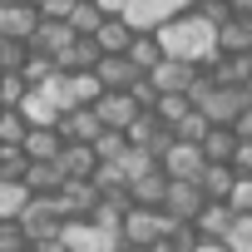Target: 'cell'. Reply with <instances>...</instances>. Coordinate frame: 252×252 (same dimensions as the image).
<instances>
[{"instance_id": "6da1fadb", "label": "cell", "mask_w": 252, "mask_h": 252, "mask_svg": "<svg viewBox=\"0 0 252 252\" xmlns=\"http://www.w3.org/2000/svg\"><path fill=\"white\" fill-rule=\"evenodd\" d=\"M213 35H218V30H213L203 15H193V10H183V15H173V20H163V25L154 30L163 60H183V64H203V60L213 55Z\"/></svg>"}, {"instance_id": "7a4b0ae2", "label": "cell", "mask_w": 252, "mask_h": 252, "mask_svg": "<svg viewBox=\"0 0 252 252\" xmlns=\"http://www.w3.org/2000/svg\"><path fill=\"white\" fill-rule=\"evenodd\" d=\"M178 227H183V222H173L163 208H129L124 222H119V237H124L129 252H149V247H158V242H173Z\"/></svg>"}, {"instance_id": "3957f363", "label": "cell", "mask_w": 252, "mask_h": 252, "mask_svg": "<svg viewBox=\"0 0 252 252\" xmlns=\"http://www.w3.org/2000/svg\"><path fill=\"white\" fill-rule=\"evenodd\" d=\"M15 227L25 232V242H30V247H40V242H55L64 222H60V213H55V203H50V198H30V203H25V213L15 218Z\"/></svg>"}, {"instance_id": "277c9868", "label": "cell", "mask_w": 252, "mask_h": 252, "mask_svg": "<svg viewBox=\"0 0 252 252\" xmlns=\"http://www.w3.org/2000/svg\"><path fill=\"white\" fill-rule=\"evenodd\" d=\"M60 222H89L94 208H99V188L94 183H60V193L50 198Z\"/></svg>"}, {"instance_id": "5b68a950", "label": "cell", "mask_w": 252, "mask_h": 252, "mask_svg": "<svg viewBox=\"0 0 252 252\" xmlns=\"http://www.w3.org/2000/svg\"><path fill=\"white\" fill-rule=\"evenodd\" d=\"M213 55H227V60H252V20L242 15H227L213 35Z\"/></svg>"}, {"instance_id": "8992f818", "label": "cell", "mask_w": 252, "mask_h": 252, "mask_svg": "<svg viewBox=\"0 0 252 252\" xmlns=\"http://www.w3.org/2000/svg\"><path fill=\"white\" fill-rule=\"evenodd\" d=\"M94 119H99V129H104V134H129V124L139 119V104H134L129 94H99Z\"/></svg>"}, {"instance_id": "52a82bcc", "label": "cell", "mask_w": 252, "mask_h": 252, "mask_svg": "<svg viewBox=\"0 0 252 252\" xmlns=\"http://www.w3.org/2000/svg\"><path fill=\"white\" fill-rule=\"evenodd\" d=\"M218 89H247L252 84V60H227V55H208L203 64H198Z\"/></svg>"}, {"instance_id": "ba28073f", "label": "cell", "mask_w": 252, "mask_h": 252, "mask_svg": "<svg viewBox=\"0 0 252 252\" xmlns=\"http://www.w3.org/2000/svg\"><path fill=\"white\" fill-rule=\"evenodd\" d=\"M40 30V15L35 5L25 0V5H0V40H10V45H30Z\"/></svg>"}, {"instance_id": "9c48e42d", "label": "cell", "mask_w": 252, "mask_h": 252, "mask_svg": "<svg viewBox=\"0 0 252 252\" xmlns=\"http://www.w3.org/2000/svg\"><path fill=\"white\" fill-rule=\"evenodd\" d=\"M94 79H99V89L104 94H129L134 89V79H144L124 55H99V64H94Z\"/></svg>"}, {"instance_id": "30bf717a", "label": "cell", "mask_w": 252, "mask_h": 252, "mask_svg": "<svg viewBox=\"0 0 252 252\" xmlns=\"http://www.w3.org/2000/svg\"><path fill=\"white\" fill-rule=\"evenodd\" d=\"M55 168H60V178H64V183H89V178L99 173V158H94V149H89V144H64V149H60V158H55Z\"/></svg>"}, {"instance_id": "8fae6325", "label": "cell", "mask_w": 252, "mask_h": 252, "mask_svg": "<svg viewBox=\"0 0 252 252\" xmlns=\"http://www.w3.org/2000/svg\"><path fill=\"white\" fill-rule=\"evenodd\" d=\"M158 94H188L193 79H198V64H183V60H158L154 74H144Z\"/></svg>"}, {"instance_id": "7c38bea8", "label": "cell", "mask_w": 252, "mask_h": 252, "mask_svg": "<svg viewBox=\"0 0 252 252\" xmlns=\"http://www.w3.org/2000/svg\"><path fill=\"white\" fill-rule=\"evenodd\" d=\"M203 193H198V183H168V193H163V213L173 218V222H193L198 213H203Z\"/></svg>"}, {"instance_id": "4fadbf2b", "label": "cell", "mask_w": 252, "mask_h": 252, "mask_svg": "<svg viewBox=\"0 0 252 252\" xmlns=\"http://www.w3.org/2000/svg\"><path fill=\"white\" fill-rule=\"evenodd\" d=\"M55 134H60V144H94V139H99L104 129H99L94 109H69V114H60Z\"/></svg>"}, {"instance_id": "5bb4252c", "label": "cell", "mask_w": 252, "mask_h": 252, "mask_svg": "<svg viewBox=\"0 0 252 252\" xmlns=\"http://www.w3.org/2000/svg\"><path fill=\"white\" fill-rule=\"evenodd\" d=\"M134 35H139V30L124 20V15H104V25L94 30V50H99V55H129Z\"/></svg>"}, {"instance_id": "9a60e30c", "label": "cell", "mask_w": 252, "mask_h": 252, "mask_svg": "<svg viewBox=\"0 0 252 252\" xmlns=\"http://www.w3.org/2000/svg\"><path fill=\"white\" fill-rule=\"evenodd\" d=\"M94 64H99L94 40H69V45L55 55V69H60V74H94Z\"/></svg>"}, {"instance_id": "2e32d148", "label": "cell", "mask_w": 252, "mask_h": 252, "mask_svg": "<svg viewBox=\"0 0 252 252\" xmlns=\"http://www.w3.org/2000/svg\"><path fill=\"white\" fill-rule=\"evenodd\" d=\"M188 227L198 232V242H222L227 227H232V213H227V203H203V213H198Z\"/></svg>"}, {"instance_id": "e0dca14e", "label": "cell", "mask_w": 252, "mask_h": 252, "mask_svg": "<svg viewBox=\"0 0 252 252\" xmlns=\"http://www.w3.org/2000/svg\"><path fill=\"white\" fill-rule=\"evenodd\" d=\"M163 193H168L163 168H149L144 178H134V183H129V208H163Z\"/></svg>"}, {"instance_id": "ac0fdd59", "label": "cell", "mask_w": 252, "mask_h": 252, "mask_svg": "<svg viewBox=\"0 0 252 252\" xmlns=\"http://www.w3.org/2000/svg\"><path fill=\"white\" fill-rule=\"evenodd\" d=\"M60 134L55 129H30L25 139H20V154H25V163H55L60 158Z\"/></svg>"}, {"instance_id": "d6986e66", "label": "cell", "mask_w": 252, "mask_h": 252, "mask_svg": "<svg viewBox=\"0 0 252 252\" xmlns=\"http://www.w3.org/2000/svg\"><path fill=\"white\" fill-rule=\"evenodd\" d=\"M60 168L55 163H25V173H20V188L30 193V198H55L60 193Z\"/></svg>"}, {"instance_id": "ffe728a7", "label": "cell", "mask_w": 252, "mask_h": 252, "mask_svg": "<svg viewBox=\"0 0 252 252\" xmlns=\"http://www.w3.org/2000/svg\"><path fill=\"white\" fill-rule=\"evenodd\" d=\"M232 183H237V173H232L227 163H208V168L198 173V193H203L208 203H227Z\"/></svg>"}, {"instance_id": "44dd1931", "label": "cell", "mask_w": 252, "mask_h": 252, "mask_svg": "<svg viewBox=\"0 0 252 252\" xmlns=\"http://www.w3.org/2000/svg\"><path fill=\"white\" fill-rule=\"evenodd\" d=\"M124 60H129L139 74H154L158 69V60H163V50H158V40H154V30H139L134 35V45H129V55H124Z\"/></svg>"}, {"instance_id": "7402d4cb", "label": "cell", "mask_w": 252, "mask_h": 252, "mask_svg": "<svg viewBox=\"0 0 252 252\" xmlns=\"http://www.w3.org/2000/svg\"><path fill=\"white\" fill-rule=\"evenodd\" d=\"M69 40H74V35H69V25H64V20H40V30H35L30 50H35V55H50V60H55V55H60V50L69 45Z\"/></svg>"}, {"instance_id": "603a6c76", "label": "cell", "mask_w": 252, "mask_h": 252, "mask_svg": "<svg viewBox=\"0 0 252 252\" xmlns=\"http://www.w3.org/2000/svg\"><path fill=\"white\" fill-rule=\"evenodd\" d=\"M64 25H69V35H74V40H94V30L104 25V15H99L94 0H74V10L64 15Z\"/></svg>"}, {"instance_id": "cb8c5ba5", "label": "cell", "mask_w": 252, "mask_h": 252, "mask_svg": "<svg viewBox=\"0 0 252 252\" xmlns=\"http://www.w3.org/2000/svg\"><path fill=\"white\" fill-rule=\"evenodd\" d=\"M232 149H237L232 129H208V134L198 139V154H203V163H227V158H232Z\"/></svg>"}, {"instance_id": "d4e9b609", "label": "cell", "mask_w": 252, "mask_h": 252, "mask_svg": "<svg viewBox=\"0 0 252 252\" xmlns=\"http://www.w3.org/2000/svg\"><path fill=\"white\" fill-rule=\"evenodd\" d=\"M193 114V104H188V94H158V104H154V119L163 124V129H178V124Z\"/></svg>"}, {"instance_id": "484cf974", "label": "cell", "mask_w": 252, "mask_h": 252, "mask_svg": "<svg viewBox=\"0 0 252 252\" xmlns=\"http://www.w3.org/2000/svg\"><path fill=\"white\" fill-rule=\"evenodd\" d=\"M64 89H69V104H74V109H94L99 94H104L94 74H64Z\"/></svg>"}, {"instance_id": "4316f807", "label": "cell", "mask_w": 252, "mask_h": 252, "mask_svg": "<svg viewBox=\"0 0 252 252\" xmlns=\"http://www.w3.org/2000/svg\"><path fill=\"white\" fill-rule=\"evenodd\" d=\"M55 74H60V69H55V60H50V55H35V50H30V55H25V64H20V79H25L30 89L50 84Z\"/></svg>"}, {"instance_id": "83f0119b", "label": "cell", "mask_w": 252, "mask_h": 252, "mask_svg": "<svg viewBox=\"0 0 252 252\" xmlns=\"http://www.w3.org/2000/svg\"><path fill=\"white\" fill-rule=\"evenodd\" d=\"M25 134H30V124L20 119V109H0V144H5V149H20Z\"/></svg>"}, {"instance_id": "f1b7e54d", "label": "cell", "mask_w": 252, "mask_h": 252, "mask_svg": "<svg viewBox=\"0 0 252 252\" xmlns=\"http://www.w3.org/2000/svg\"><path fill=\"white\" fill-rule=\"evenodd\" d=\"M89 149H94V158H99V168H104V163H119V158H124L129 139H124V134H99V139H94Z\"/></svg>"}, {"instance_id": "f546056e", "label": "cell", "mask_w": 252, "mask_h": 252, "mask_svg": "<svg viewBox=\"0 0 252 252\" xmlns=\"http://www.w3.org/2000/svg\"><path fill=\"white\" fill-rule=\"evenodd\" d=\"M227 213H232V218H252V178H237V183H232Z\"/></svg>"}, {"instance_id": "4dcf8cb0", "label": "cell", "mask_w": 252, "mask_h": 252, "mask_svg": "<svg viewBox=\"0 0 252 252\" xmlns=\"http://www.w3.org/2000/svg\"><path fill=\"white\" fill-rule=\"evenodd\" d=\"M222 247H227V252H252V218H232Z\"/></svg>"}, {"instance_id": "1f68e13d", "label": "cell", "mask_w": 252, "mask_h": 252, "mask_svg": "<svg viewBox=\"0 0 252 252\" xmlns=\"http://www.w3.org/2000/svg\"><path fill=\"white\" fill-rule=\"evenodd\" d=\"M25 94H30V84L20 74H0V109H20Z\"/></svg>"}, {"instance_id": "d6a6232c", "label": "cell", "mask_w": 252, "mask_h": 252, "mask_svg": "<svg viewBox=\"0 0 252 252\" xmlns=\"http://www.w3.org/2000/svg\"><path fill=\"white\" fill-rule=\"evenodd\" d=\"M30 45H10V40H0V74H20Z\"/></svg>"}, {"instance_id": "836d02e7", "label": "cell", "mask_w": 252, "mask_h": 252, "mask_svg": "<svg viewBox=\"0 0 252 252\" xmlns=\"http://www.w3.org/2000/svg\"><path fill=\"white\" fill-rule=\"evenodd\" d=\"M30 5H35L40 20H64V15L74 10V0H30Z\"/></svg>"}, {"instance_id": "e575fe53", "label": "cell", "mask_w": 252, "mask_h": 252, "mask_svg": "<svg viewBox=\"0 0 252 252\" xmlns=\"http://www.w3.org/2000/svg\"><path fill=\"white\" fill-rule=\"evenodd\" d=\"M227 168H232L237 178H252V144H237L232 158H227Z\"/></svg>"}, {"instance_id": "d590c367", "label": "cell", "mask_w": 252, "mask_h": 252, "mask_svg": "<svg viewBox=\"0 0 252 252\" xmlns=\"http://www.w3.org/2000/svg\"><path fill=\"white\" fill-rule=\"evenodd\" d=\"M232 139H237V144H252V104L232 119Z\"/></svg>"}, {"instance_id": "8d00e7d4", "label": "cell", "mask_w": 252, "mask_h": 252, "mask_svg": "<svg viewBox=\"0 0 252 252\" xmlns=\"http://www.w3.org/2000/svg\"><path fill=\"white\" fill-rule=\"evenodd\" d=\"M94 5H99V15H124V10H129V0H94Z\"/></svg>"}, {"instance_id": "74e56055", "label": "cell", "mask_w": 252, "mask_h": 252, "mask_svg": "<svg viewBox=\"0 0 252 252\" xmlns=\"http://www.w3.org/2000/svg\"><path fill=\"white\" fill-rule=\"evenodd\" d=\"M227 10L242 15V20H252V0H227Z\"/></svg>"}, {"instance_id": "f35d334b", "label": "cell", "mask_w": 252, "mask_h": 252, "mask_svg": "<svg viewBox=\"0 0 252 252\" xmlns=\"http://www.w3.org/2000/svg\"><path fill=\"white\" fill-rule=\"evenodd\" d=\"M193 252H227V247H222V242H198Z\"/></svg>"}, {"instance_id": "ab89813d", "label": "cell", "mask_w": 252, "mask_h": 252, "mask_svg": "<svg viewBox=\"0 0 252 252\" xmlns=\"http://www.w3.org/2000/svg\"><path fill=\"white\" fill-rule=\"evenodd\" d=\"M0 5H25V0H0Z\"/></svg>"}, {"instance_id": "60d3db41", "label": "cell", "mask_w": 252, "mask_h": 252, "mask_svg": "<svg viewBox=\"0 0 252 252\" xmlns=\"http://www.w3.org/2000/svg\"><path fill=\"white\" fill-rule=\"evenodd\" d=\"M25 252H40V247H25Z\"/></svg>"}, {"instance_id": "b9f144b4", "label": "cell", "mask_w": 252, "mask_h": 252, "mask_svg": "<svg viewBox=\"0 0 252 252\" xmlns=\"http://www.w3.org/2000/svg\"><path fill=\"white\" fill-rule=\"evenodd\" d=\"M247 99H252V84H247Z\"/></svg>"}]
</instances>
